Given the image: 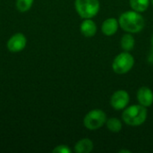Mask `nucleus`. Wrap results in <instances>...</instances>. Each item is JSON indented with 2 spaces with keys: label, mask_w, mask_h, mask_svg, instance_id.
I'll use <instances>...</instances> for the list:
<instances>
[{
  "label": "nucleus",
  "mask_w": 153,
  "mask_h": 153,
  "mask_svg": "<svg viewBox=\"0 0 153 153\" xmlns=\"http://www.w3.org/2000/svg\"><path fill=\"white\" fill-rule=\"evenodd\" d=\"M27 44V39L22 33H15L7 41V48L12 53H18L24 49Z\"/></svg>",
  "instance_id": "0eeeda50"
},
{
  "label": "nucleus",
  "mask_w": 153,
  "mask_h": 153,
  "mask_svg": "<svg viewBox=\"0 0 153 153\" xmlns=\"http://www.w3.org/2000/svg\"><path fill=\"white\" fill-rule=\"evenodd\" d=\"M147 109L145 107L140 105H133L124 110L122 113V119L130 126H139L143 125L147 118Z\"/></svg>",
  "instance_id": "f03ea898"
},
{
  "label": "nucleus",
  "mask_w": 153,
  "mask_h": 153,
  "mask_svg": "<svg viewBox=\"0 0 153 153\" xmlns=\"http://www.w3.org/2000/svg\"><path fill=\"white\" fill-rule=\"evenodd\" d=\"M118 24L119 22H117L116 18H108L105 20L102 23V26H101L102 32L106 36H112L117 31Z\"/></svg>",
  "instance_id": "9d476101"
},
{
  "label": "nucleus",
  "mask_w": 153,
  "mask_h": 153,
  "mask_svg": "<svg viewBox=\"0 0 153 153\" xmlns=\"http://www.w3.org/2000/svg\"><path fill=\"white\" fill-rule=\"evenodd\" d=\"M121 28L128 33H137L143 30L145 25L144 18L139 12L128 11L123 13L118 20Z\"/></svg>",
  "instance_id": "f257e3e1"
},
{
  "label": "nucleus",
  "mask_w": 153,
  "mask_h": 153,
  "mask_svg": "<svg viewBox=\"0 0 153 153\" xmlns=\"http://www.w3.org/2000/svg\"><path fill=\"white\" fill-rule=\"evenodd\" d=\"M81 32L83 36L87 38L93 37L97 32V25L91 19H85L80 27Z\"/></svg>",
  "instance_id": "1a4fd4ad"
},
{
  "label": "nucleus",
  "mask_w": 153,
  "mask_h": 153,
  "mask_svg": "<svg viewBox=\"0 0 153 153\" xmlns=\"http://www.w3.org/2000/svg\"><path fill=\"white\" fill-rule=\"evenodd\" d=\"M151 3L152 4V5H153V0H151Z\"/></svg>",
  "instance_id": "6ab92c4d"
},
{
  "label": "nucleus",
  "mask_w": 153,
  "mask_h": 153,
  "mask_svg": "<svg viewBox=\"0 0 153 153\" xmlns=\"http://www.w3.org/2000/svg\"><path fill=\"white\" fill-rule=\"evenodd\" d=\"M106 126L108 129L112 133H119L122 130V123L119 119L116 117H111L109 119H107Z\"/></svg>",
  "instance_id": "4468645a"
},
{
  "label": "nucleus",
  "mask_w": 153,
  "mask_h": 153,
  "mask_svg": "<svg viewBox=\"0 0 153 153\" xmlns=\"http://www.w3.org/2000/svg\"><path fill=\"white\" fill-rule=\"evenodd\" d=\"M151 45H152V49H151V52H150V55L148 57V61H149V63H153V35L152 37V40H151Z\"/></svg>",
  "instance_id": "f3484780"
},
{
  "label": "nucleus",
  "mask_w": 153,
  "mask_h": 153,
  "mask_svg": "<svg viewBox=\"0 0 153 153\" xmlns=\"http://www.w3.org/2000/svg\"><path fill=\"white\" fill-rule=\"evenodd\" d=\"M93 150V143L88 138H83L78 141L74 146V152L76 153H90Z\"/></svg>",
  "instance_id": "9b49d317"
},
{
  "label": "nucleus",
  "mask_w": 153,
  "mask_h": 153,
  "mask_svg": "<svg viewBox=\"0 0 153 153\" xmlns=\"http://www.w3.org/2000/svg\"><path fill=\"white\" fill-rule=\"evenodd\" d=\"M75 10L83 19H91L100 10L99 0H75Z\"/></svg>",
  "instance_id": "7ed1b4c3"
},
{
  "label": "nucleus",
  "mask_w": 153,
  "mask_h": 153,
  "mask_svg": "<svg viewBox=\"0 0 153 153\" xmlns=\"http://www.w3.org/2000/svg\"><path fill=\"white\" fill-rule=\"evenodd\" d=\"M34 0H16V8L21 13L28 12Z\"/></svg>",
  "instance_id": "2eb2a0df"
},
{
  "label": "nucleus",
  "mask_w": 153,
  "mask_h": 153,
  "mask_svg": "<svg viewBox=\"0 0 153 153\" xmlns=\"http://www.w3.org/2000/svg\"><path fill=\"white\" fill-rule=\"evenodd\" d=\"M134 44H135L134 38L130 33L125 34L121 39V48L125 51L128 52V51L132 50L134 47Z\"/></svg>",
  "instance_id": "ddd939ff"
},
{
  "label": "nucleus",
  "mask_w": 153,
  "mask_h": 153,
  "mask_svg": "<svg viewBox=\"0 0 153 153\" xmlns=\"http://www.w3.org/2000/svg\"><path fill=\"white\" fill-rule=\"evenodd\" d=\"M118 152L119 153H131V151H129V150H121V151H119Z\"/></svg>",
  "instance_id": "a211bd4d"
},
{
  "label": "nucleus",
  "mask_w": 153,
  "mask_h": 153,
  "mask_svg": "<svg viewBox=\"0 0 153 153\" xmlns=\"http://www.w3.org/2000/svg\"><path fill=\"white\" fill-rule=\"evenodd\" d=\"M107 122V115L101 109H92L86 114L83 119L84 126L89 130H97Z\"/></svg>",
  "instance_id": "39448f33"
},
{
  "label": "nucleus",
  "mask_w": 153,
  "mask_h": 153,
  "mask_svg": "<svg viewBox=\"0 0 153 153\" xmlns=\"http://www.w3.org/2000/svg\"><path fill=\"white\" fill-rule=\"evenodd\" d=\"M134 65V56L127 51L117 55L112 64L113 71L117 74H124L128 73Z\"/></svg>",
  "instance_id": "20e7f679"
},
{
  "label": "nucleus",
  "mask_w": 153,
  "mask_h": 153,
  "mask_svg": "<svg viewBox=\"0 0 153 153\" xmlns=\"http://www.w3.org/2000/svg\"><path fill=\"white\" fill-rule=\"evenodd\" d=\"M150 0H130V6L134 11L143 13L149 7Z\"/></svg>",
  "instance_id": "f8f14e48"
},
{
  "label": "nucleus",
  "mask_w": 153,
  "mask_h": 153,
  "mask_svg": "<svg viewBox=\"0 0 153 153\" xmlns=\"http://www.w3.org/2000/svg\"><path fill=\"white\" fill-rule=\"evenodd\" d=\"M137 100L142 106L145 108L152 106L153 103L152 91L146 86L141 87L137 91Z\"/></svg>",
  "instance_id": "6e6552de"
},
{
  "label": "nucleus",
  "mask_w": 153,
  "mask_h": 153,
  "mask_svg": "<svg viewBox=\"0 0 153 153\" xmlns=\"http://www.w3.org/2000/svg\"><path fill=\"white\" fill-rule=\"evenodd\" d=\"M52 152L53 153H71L72 150L67 145H58Z\"/></svg>",
  "instance_id": "dca6fc26"
},
{
  "label": "nucleus",
  "mask_w": 153,
  "mask_h": 153,
  "mask_svg": "<svg viewBox=\"0 0 153 153\" xmlns=\"http://www.w3.org/2000/svg\"><path fill=\"white\" fill-rule=\"evenodd\" d=\"M130 97L127 91L120 90L113 93L110 99V105L116 110L124 109L129 103Z\"/></svg>",
  "instance_id": "423d86ee"
}]
</instances>
